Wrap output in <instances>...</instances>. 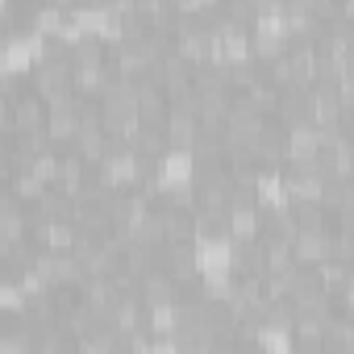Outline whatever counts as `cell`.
<instances>
[{
    "label": "cell",
    "instance_id": "1",
    "mask_svg": "<svg viewBox=\"0 0 354 354\" xmlns=\"http://www.w3.org/2000/svg\"><path fill=\"white\" fill-rule=\"evenodd\" d=\"M13 121H17V129H21V133H34V129L46 121V109H42L34 96H26V100L13 109Z\"/></svg>",
    "mask_w": 354,
    "mask_h": 354
},
{
    "label": "cell",
    "instance_id": "2",
    "mask_svg": "<svg viewBox=\"0 0 354 354\" xmlns=\"http://www.w3.org/2000/svg\"><path fill=\"white\" fill-rule=\"evenodd\" d=\"M162 125H167V133H171V146H180V150L192 146V138H196V121H192V117L180 113V117H167Z\"/></svg>",
    "mask_w": 354,
    "mask_h": 354
},
{
    "label": "cell",
    "instance_id": "3",
    "mask_svg": "<svg viewBox=\"0 0 354 354\" xmlns=\"http://www.w3.org/2000/svg\"><path fill=\"white\" fill-rule=\"evenodd\" d=\"M167 300H171V283L150 275V279H146V304H167Z\"/></svg>",
    "mask_w": 354,
    "mask_h": 354
},
{
    "label": "cell",
    "instance_id": "4",
    "mask_svg": "<svg viewBox=\"0 0 354 354\" xmlns=\"http://www.w3.org/2000/svg\"><path fill=\"white\" fill-rule=\"evenodd\" d=\"M5 125H9V104L0 100V129H5Z\"/></svg>",
    "mask_w": 354,
    "mask_h": 354
}]
</instances>
